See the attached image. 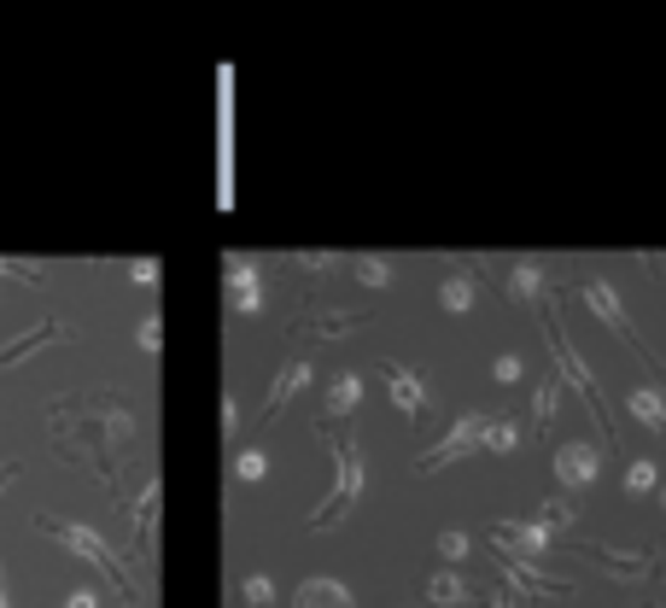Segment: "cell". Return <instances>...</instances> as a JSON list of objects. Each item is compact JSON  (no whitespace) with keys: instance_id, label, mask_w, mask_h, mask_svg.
<instances>
[{"instance_id":"1","label":"cell","mask_w":666,"mask_h":608,"mask_svg":"<svg viewBox=\"0 0 666 608\" xmlns=\"http://www.w3.org/2000/svg\"><path fill=\"white\" fill-rule=\"evenodd\" d=\"M327 451H333V492L316 515H310V533H333L351 510H357V497H363V444L357 439H340V433H327Z\"/></svg>"},{"instance_id":"2","label":"cell","mask_w":666,"mask_h":608,"mask_svg":"<svg viewBox=\"0 0 666 608\" xmlns=\"http://www.w3.org/2000/svg\"><path fill=\"white\" fill-rule=\"evenodd\" d=\"M35 526H41V533H48V538H59V544H65L71 556H82L89 567H100V574L112 579V591H117V597H135V579L123 574L117 551H112V544L94 533V526H82V521H59V515H35Z\"/></svg>"},{"instance_id":"3","label":"cell","mask_w":666,"mask_h":608,"mask_svg":"<svg viewBox=\"0 0 666 608\" xmlns=\"http://www.w3.org/2000/svg\"><path fill=\"white\" fill-rule=\"evenodd\" d=\"M544 339H550V352H555V369H561V380H568V387H579V398H585V403H591V416L602 421V439L614 444V421H608V403H602L596 380H591V369H585V357L573 352V339H568V328H561V316H555V311L544 316Z\"/></svg>"},{"instance_id":"4","label":"cell","mask_w":666,"mask_h":608,"mask_svg":"<svg viewBox=\"0 0 666 608\" xmlns=\"http://www.w3.org/2000/svg\"><path fill=\"white\" fill-rule=\"evenodd\" d=\"M573 293H579V298H585L591 311L602 316V328H608L614 339H626L632 352H643V357H649V369H660V357H655V352H649V346H643V339H637V328H632V316H626V304H620V293L608 287V281H602V275H591V281H579Z\"/></svg>"},{"instance_id":"5","label":"cell","mask_w":666,"mask_h":608,"mask_svg":"<svg viewBox=\"0 0 666 608\" xmlns=\"http://www.w3.org/2000/svg\"><path fill=\"white\" fill-rule=\"evenodd\" d=\"M480 439H486V416H456L450 433L433 444V451L415 457V474H439V469H450V462H462L468 451H480Z\"/></svg>"},{"instance_id":"6","label":"cell","mask_w":666,"mask_h":608,"mask_svg":"<svg viewBox=\"0 0 666 608\" xmlns=\"http://www.w3.org/2000/svg\"><path fill=\"white\" fill-rule=\"evenodd\" d=\"M491 544L503 562H544L550 526L544 521H491Z\"/></svg>"},{"instance_id":"7","label":"cell","mask_w":666,"mask_h":608,"mask_svg":"<svg viewBox=\"0 0 666 608\" xmlns=\"http://www.w3.org/2000/svg\"><path fill=\"white\" fill-rule=\"evenodd\" d=\"M386 392H392V403L415 421V428H427V416H433V392H427V380L409 369V363H386Z\"/></svg>"},{"instance_id":"8","label":"cell","mask_w":666,"mask_h":608,"mask_svg":"<svg viewBox=\"0 0 666 608\" xmlns=\"http://www.w3.org/2000/svg\"><path fill=\"white\" fill-rule=\"evenodd\" d=\"M585 556L602 567V574H614V579H649V574H660V551H626V556H620L614 544L585 538Z\"/></svg>"},{"instance_id":"9","label":"cell","mask_w":666,"mask_h":608,"mask_svg":"<svg viewBox=\"0 0 666 608\" xmlns=\"http://www.w3.org/2000/svg\"><path fill=\"white\" fill-rule=\"evenodd\" d=\"M228 311L235 316H258L263 311V281H258V263L252 258H240V252H228Z\"/></svg>"},{"instance_id":"10","label":"cell","mask_w":666,"mask_h":608,"mask_svg":"<svg viewBox=\"0 0 666 608\" xmlns=\"http://www.w3.org/2000/svg\"><path fill=\"white\" fill-rule=\"evenodd\" d=\"M596 474H602V451H596V444H561V451H555L561 492H579V485H591Z\"/></svg>"},{"instance_id":"11","label":"cell","mask_w":666,"mask_h":608,"mask_svg":"<svg viewBox=\"0 0 666 608\" xmlns=\"http://www.w3.org/2000/svg\"><path fill=\"white\" fill-rule=\"evenodd\" d=\"M497 567H503V579L514 585V591H532V597H568V591H573L568 579L544 574L538 562H503V556H497Z\"/></svg>"},{"instance_id":"12","label":"cell","mask_w":666,"mask_h":608,"mask_svg":"<svg viewBox=\"0 0 666 608\" xmlns=\"http://www.w3.org/2000/svg\"><path fill=\"white\" fill-rule=\"evenodd\" d=\"M304 387H310V363H304V357H293V363H281L275 387H269V398H263V416L275 421V416H281V410H287V403H293V398H299Z\"/></svg>"},{"instance_id":"13","label":"cell","mask_w":666,"mask_h":608,"mask_svg":"<svg viewBox=\"0 0 666 608\" xmlns=\"http://www.w3.org/2000/svg\"><path fill=\"white\" fill-rule=\"evenodd\" d=\"M544 293H550L544 263H527V258H520V263H509V298H514V304H538Z\"/></svg>"},{"instance_id":"14","label":"cell","mask_w":666,"mask_h":608,"mask_svg":"<svg viewBox=\"0 0 666 608\" xmlns=\"http://www.w3.org/2000/svg\"><path fill=\"white\" fill-rule=\"evenodd\" d=\"M293 608H357V597H351L340 579H304Z\"/></svg>"},{"instance_id":"15","label":"cell","mask_w":666,"mask_h":608,"mask_svg":"<svg viewBox=\"0 0 666 608\" xmlns=\"http://www.w3.org/2000/svg\"><path fill=\"white\" fill-rule=\"evenodd\" d=\"M626 410H632V421H643L649 433L666 439V392H660V387H637V392H626Z\"/></svg>"},{"instance_id":"16","label":"cell","mask_w":666,"mask_h":608,"mask_svg":"<svg viewBox=\"0 0 666 608\" xmlns=\"http://www.w3.org/2000/svg\"><path fill=\"white\" fill-rule=\"evenodd\" d=\"M474 298H480V281H474L468 270H456V275L439 281V311L462 316V311H474Z\"/></svg>"},{"instance_id":"17","label":"cell","mask_w":666,"mask_h":608,"mask_svg":"<svg viewBox=\"0 0 666 608\" xmlns=\"http://www.w3.org/2000/svg\"><path fill=\"white\" fill-rule=\"evenodd\" d=\"M474 597H480V591H474L462 574H450V567L427 579V602H439V608H462V602H474Z\"/></svg>"},{"instance_id":"18","label":"cell","mask_w":666,"mask_h":608,"mask_svg":"<svg viewBox=\"0 0 666 608\" xmlns=\"http://www.w3.org/2000/svg\"><path fill=\"white\" fill-rule=\"evenodd\" d=\"M357 403H363V375H333L322 416H327V421H340V416H351V410H357Z\"/></svg>"},{"instance_id":"19","label":"cell","mask_w":666,"mask_h":608,"mask_svg":"<svg viewBox=\"0 0 666 608\" xmlns=\"http://www.w3.org/2000/svg\"><path fill=\"white\" fill-rule=\"evenodd\" d=\"M158 497H164V485L147 480V492H141V503H135V538H141V551H147V556H153V515H158Z\"/></svg>"},{"instance_id":"20","label":"cell","mask_w":666,"mask_h":608,"mask_svg":"<svg viewBox=\"0 0 666 608\" xmlns=\"http://www.w3.org/2000/svg\"><path fill=\"white\" fill-rule=\"evenodd\" d=\"M486 451H497V457H509L514 444H520V421L514 416H486Z\"/></svg>"},{"instance_id":"21","label":"cell","mask_w":666,"mask_h":608,"mask_svg":"<svg viewBox=\"0 0 666 608\" xmlns=\"http://www.w3.org/2000/svg\"><path fill=\"white\" fill-rule=\"evenodd\" d=\"M555 403H561V380L544 375V380H538V403H532V433H544L555 421Z\"/></svg>"},{"instance_id":"22","label":"cell","mask_w":666,"mask_h":608,"mask_svg":"<svg viewBox=\"0 0 666 608\" xmlns=\"http://www.w3.org/2000/svg\"><path fill=\"white\" fill-rule=\"evenodd\" d=\"M48 339H65V328H53V322H48V328H30L24 339H12V346H0V369H7V363H18V357H30L35 346H48Z\"/></svg>"},{"instance_id":"23","label":"cell","mask_w":666,"mask_h":608,"mask_svg":"<svg viewBox=\"0 0 666 608\" xmlns=\"http://www.w3.org/2000/svg\"><path fill=\"white\" fill-rule=\"evenodd\" d=\"M351 270H357V281H363V287H392V263H386V258H374V252L351 258Z\"/></svg>"},{"instance_id":"24","label":"cell","mask_w":666,"mask_h":608,"mask_svg":"<svg viewBox=\"0 0 666 608\" xmlns=\"http://www.w3.org/2000/svg\"><path fill=\"white\" fill-rule=\"evenodd\" d=\"M357 322H363L357 311H322V316H316V334H322V339H340V334L357 328Z\"/></svg>"},{"instance_id":"25","label":"cell","mask_w":666,"mask_h":608,"mask_svg":"<svg viewBox=\"0 0 666 608\" xmlns=\"http://www.w3.org/2000/svg\"><path fill=\"white\" fill-rule=\"evenodd\" d=\"M655 480H660V469H655L649 457L626 462V492H655Z\"/></svg>"},{"instance_id":"26","label":"cell","mask_w":666,"mask_h":608,"mask_svg":"<svg viewBox=\"0 0 666 608\" xmlns=\"http://www.w3.org/2000/svg\"><path fill=\"white\" fill-rule=\"evenodd\" d=\"M240 597H246V608H269V602H275V585H269L263 574H246L240 579Z\"/></svg>"},{"instance_id":"27","label":"cell","mask_w":666,"mask_h":608,"mask_svg":"<svg viewBox=\"0 0 666 608\" xmlns=\"http://www.w3.org/2000/svg\"><path fill=\"white\" fill-rule=\"evenodd\" d=\"M538 521H544V526H550V533H561V526H573V521H579V510H573V503H568V497H550V503H544V510H538Z\"/></svg>"},{"instance_id":"28","label":"cell","mask_w":666,"mask_h":608,"mask_svg":"<svg viewBox=\"0 0 666 608\" xmlns=\"http://www.w3.org/2000/svg\"><path fill=\"white\" fill-rule=\"evenodd\" d=\"M263 474H269V457H263V451H240V457H235V480L258 485Z\"/></svg>"},{"instance_id":"29","label":"cell","mask_w":666,"mask_h":608,"mask_svg":"<svg viewBox=\"0 0 666 608\" xmlns=\"http://www.w3.org/2000/svg\"><path fill=\"white\" fill-rule=\"evenodd\" d=\"M445 562H468V551H474V538L468 533H439V544H433Z\"/></svg>"},{"instance_id":"30","label":"cell","mask_w":666,"mask_h":608,"mask_svg":"<svg viewBox=\"0 0 666 608\" xmlns=\"http://www.w3.org/2000/svg\"><path fill=\"white\" fill-rule=\"evenodd\" d=\"M520 375H527V363H520L514 352H503V357H497V363H491V380H503V387H514V380H520Z\"/></svg>"},{"instance_id":"31","label":"cell","mask_w":666,"mask_h":608,"mask_svg":"<svg viewBox=\"0 0 666 608\" xmlns=\"http://www.w3.org/2000/svg\"><path fill=\"white\" fill-rule=\"evenodd\" d=\"M135 339H141V352H158V346H164V322H158V316H147Z\"/></svg>"},{"instance_id":"32","label":"cell","mask_w":666,"mask_h":608,"mask_svg":"<svg viewBox=\"0 0 666 608\" xmlns=\"http://www.w3.org/2000/svg\"><path fill=\"white\" fill-rule=\"evenodd\" d=\"M129 281H135V287H158V263H153V258L129 263Z\"/></svg>"},{"instance_id":"33","label":"cell","mask_w":666,"mask_h":608,"mask_svg":"<svg viewBox=\"0 0 666 608\" xmlns=\"http://www.w3.org/2000/svg\"><path fill=\"white\" fill-rule=\"evenodd\" d=\"M222 433H228V439L240 433V403H235V398H222Z\"/></svg>"},{"instance_id":"34","label":"cell","mask_w":666,"mask_h":608,"mask_svg":"<svg viewBox=\"0 0 666 608\" xmlns=\"http://www.w3.org/2000/svg\"><path fill=\"white\" fill-rule=\"evenodd\" d=\"M333 263H340L333 252H304V258H299V270H333Z\"/></svg>"},{"instance_id":"35","label":"cell","mask_w":666,"mask_h":608,"mask_svg":"<svg viewBox=\"0 0 666 608\" xmlns=\"http://www.w3.org/2000/svg\"><path fill=\"white\" fill-rule=\"evenodd\" d=\"M65 608H100V597L89 591V585H82V591H71V597H65Z\"/></svg>"},{"instance_id":"36","label":"cell","mask_w":666,"mask_h":608,"mask_svg":"<svg viewBox=\"0 0 666 608\" xmlns=\"http://www.w3.org/2000/svg\"><path fill=\"white\" fill-rule=\"evenodd\" d=\"M0 608H12V591H7V567H0Z\"/></svg>"},{"instance_id":"37","label":"cell","mask_w":666,"mask_h":608,"mask_svg":"<svg viewBox=\"0 0 666 608\" xmlns=\"http://www.w3.org/2000/svg\"><path fill=\"white\" fill-rule=\"evenodd\" d=\"M12 474H18V469H12V462H0V485H12Z\"/></svg>"},{"instance_id":"38","label":"cell","mask_w":666,"mask_h":608,"mask_svg":"<svg viewBox=\"0 0 666 608\" xmlns=\"http://www.w3.org/2000/svg\"><path fill=\"white\" fill-rule=\"evenodd\" d=\"M486 608H514V597H491Z\"/></svg>"},{"instance_id":"39","label":"cell","mask_w":666,"mask_h":608,"mask_svg":"<svg viewBox=\"0 0 666 608\" xmlns=\"http://www.w3.org/2000/svg\"><path fill=\"white\" fill-rule=\"evenodd\" d=\"M660 510H666V485H660Z\"/></svg>"}]
</instances>
